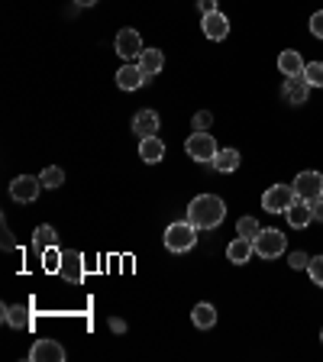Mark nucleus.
Wrapping results in <instances>:
<instances>
[{
	"label": "nucleus",
	"mask_w": 323,
	"mask_h": 362,
	"mask_svg": "<svg viewBox=\"0 0 323 362\" xmlns=\"http://www.w3.org/2000/svg\"><path fill=\"white\" fill-rule=\"evenodd\" d=\"M223 217H227V204L217 194H197L194 201L187 204V220L197 230H217L223 223Z\"/></svg>",
	"instance_id": "obj_1"
},
{
	"label": "nucleus",
	"mask_w": 323,
	"mask_h": 362,
	"mask_svg": "<svg viewBox=\"0 0 323 362\" xmlns=\"http://www.w3.org/2000/svg\"><path fill=\"white\" fill-rule=\"evenodd\" d=\"M197 233H201V230H197L191 220H175V223L165 230V249H168V253H191L197 243Z\"/></svg>",
	"instance_id": "obj_2"
},
{
	"label": "nucleus",
	"mask_w": 323,
	"mask_h": 362,
	"mask_svg": "<svg viewBox=\"0 0 323 362\" xmlns=\"http://www.w3.org/2000/svg\"><path fill=\"white\" fill-rule=\"evenodd\" d=\"M185 149H187V155H191V159L194 162H204V165H210L213 159H217V139H213L210 133H201V130H194V133L187 136V143H185Z\"/></svg>",
	"instance_id": "obj_3"
},
{
	"label": "nucleus",
	"mask_w": 323,
	"mask_h": 362,
	"mask_svg": "<svg viewBox=\"0 0 323 362\" xmlns=\"http://www.w3.org/2000/svg\"><path fill=\"white\" fill-rule=\"evenodd\" d=\"M285 246H288V239H285L281 230H262V233L252 239V249L259 259H278V256L285 253Z\"/></svg>",
	"instance_id": "obj_4"
},
{
	"label": "nucleus",
	"mask_w": 323,
	"mask_h": 362,
	"mask_svg": "<svg viewBox=\"0 0 323 362\" xmlns=\"http://www.w3.org/2000/svg\"><path fill=\"white\" fill-rule=\"evenodd\" d=\"M294 197H298V194H294V185H272L262 194V207L268 214H278V211L285 214L291 204H294Z\"/></svg>",
	"instance_id": "obj_5"
},
{
	"label": "nucleus",
	"mask_w": 323,
	"mask_h": 362,
	"mask_svg": "<svg viewBox=\"0 0 323 362\" xmlns=\"http://www.w3.org/2000/svg\"><path fill=\"white\" fill-rule=\"evenodd\" d=\"M39 191H43V181L33 175H20L10 181V197L20 204H33L36 197H39Z\"/></svg>",
	"instance_id": "obj_6"
},
{
	"label": "nucleus",
	"mask_w": 323,
	"mask_h": 362,
	"mask_svg": "<svg viewBox=\"0 0 323 362\" xmlns=\"http://www.w3.org/2000/svg\"><path fill=\"white\" fill-rule=\"evenodd\" d=\"M294 194L304 197V201H317V197H323V175L320 172H301V175L294 178Z\"/></svg>",
	"instance_id": "obj_7"
},
{
	"label": "nucleus",
	"mask_w": 323,
	"mask_h": 362,
	"mask_svg": "<svg viewBox=\"0 0 323 362\" xmlns=\"http://www.w3.org/2000/svg\"><path fill=\"white\" fill-rule=\"evenodd\" d=\"M143 36L136 33V29H120L117 33V55L123 62H129V59H139L143 55Z\"/></svg>",
	"instance_id": "obj_8"
},
{
	"label": "nucleus",
	"mask_w": 323,
	"mask_h": 362,
	"mask_svg": "<svg viewBox=\"0 0 323 362\" xmlns=\"http://www.w3.org/2000/svg\"><path fill=\"white\" fill-rule=\"evenodd\" d=\"M62 278H65V281H69V285H81V281H85V256L78 253H65L62 256V272H59Z\"/></svg>",
	"instance_id": "obj_9"
},
{
	"label": "nucleus",
	"mask_w": 323,
	"mask_h": 362,
	"mask_svg": "<svg viewBox=\"0 0 323 362\" xmlns=\"http://www.w3.org/2000/svg\"><path fill=\"white\" fill-rule=\"evenodd\" d=\"M201 29H204V36L210 39V43H220V39H227V33H230V20H227V13H207V17H201Z\"/></svg>",
	"instance_id": "obj_10"
},
{
	"label": "nucleus",
	"mask_w": 323,
	"mask_h": 362,
	"mask_svg": "<svg viewBox=\"0 0 323 362\" xmlns=\"http://www.w3.org/2000/svg\"><path fill=\"white\" fill-rule=\"evenodd\" d=\"M285 217H288V223L294 230H304L314 223V214H310V201H304V197H294V204H291L288 211H285Z\"/></svg>",
	"instance_id": "obj_11"
},
{
	"label": "nucleus",
	"mask_w": 323,
	"mask_h": 362,
	"mask_svg": "<svg viewBox=\"0 0 323 362\" xmlns=\"http://www.w3.org/2000/svg\"><path fill=\"white\" fill-rule=\"evenodd\" d=\"M29 359L33 362H62L65 359V349L55 340H39V343L29 349Z\"/></svg>",
	"instance_id": "obj_12"
},
{
	"label": "nucleus",
	"mask_w": 323,
	"mask_h": 362,
	"mask_svg": "<svg viewBox=\"0 0 323 362\" xmlns=\"http://www.w3.org/2000/svg\"><path fill=\"white\" fill-rule=\"evenodd\" d=\"M3 320L13 330H29L33 327V311L26 304H3Z\"/></svg>",
	"instance_id": "obj_13"
},
{
	"label": "nucleus",
	"mask_w": 323,
	"mask_h": 362,
	"mask_svg": "<svg viewBox=\"0 0 323 362\" xmlns=\"http://www.w3.org/2000/svg\"><path fill=\"white\" fill-rule=\"evenodd\" d=\"M278 71L285 78H301L304 75V59H301V52H294V49H285L278 55Z\"/></svg>",
	"instance_id": "obj_14"
},
{
	"label": "nucleus",
	"mask_w": 323,
	"mask_h": 362,
	"mask_svg": "<svg viewBox=\"0 0 323 362\" xmlns=\"http://www.w3.org/2000/svg\"><path fill=\"white\" fill-rule=\"evenodd\" d=\"M133 130H136L139 139L159 136V113H155V110H139L136 117H133Z\"/></svg>",
	"instance_id": "obj_15"
},
{
	"label": "nucleus",
	"mask_w": 323,
	"mask_h": 362,
	"mask_svg": "<svg viewBox=\"0 0 323 362\" xmlns=\"http://www.w3.org/2000/svg\"><path fill=\"white\" fill-rule=\"evenodd\" d=\"M117 85L123 88V91H139V88L145 85V75L139 65H123L117 71Z\"/></svg>",
	"instance_id": "obj_16"
},
{
	"label": "nucleus",
	"mask_w": 323,
	"mask_h": 362,
	"mask_svg": "<svg viewBox=\"0 0 323 362\" xmlns=\"http://www.w3.org/2000/svg\"><path fill=\"white\" fill-rule=\"evenodd\" d=\"M281 94H285V101L288 104H307V97H310V85H307L304 78H288L285 88H281Z\"/></svg>",
	"instance_id": "obj_17"
},
{
	"label": "nucleus",
	"mask_w": 323,
	"mask_h": 362,
	"mask_svg": "<svg viewBox=\"0 0 323 362\" xmlns=\"http://www.w3.org/2000/svg\"><path fill=\"white\" fill-rule=\"evenodd\" d=\"M252 239H246V236H236L230 246H227V259L233 262V265H243V262L252 259Z\"/></svg>",
	"instance_id": "obj_18"
},
{
	"label": "nucleus",
	"mask_w": 323,
	"mask_h": 362,
	"mask_svg": "<svg viewBox=\"0 0 323 362\" xmlns=\"http://www.w3.org/2000/svg\"><path fill=\"white\" fill-rule=\"evenodd\" d=\"M139 159L149 162V165L162 162V159H165V143H162L159 136H145L143 143H139Z\"/></svg>",
	"instance_id": "obj_19"
},
{
	"label": "nucleus",
	"mask_w": 323,
	"mask_h": 362,
	"mask_svg": "<svg viewBox=\"0 0 323 362\" xmlns=\"http://www.w3.org/2000/svg\"><path fill=\"white\" fill-rule=\"evenodd\" d=\"M136 65L143 68V75H145V78H152V75H159L162 68H165V55H162L159 49H145L143 55L136 59Z\"/></svg>",
	"instance_id": "obj_20"
},
{
	"label": "nucleus",
	"mask_w": 323,
	"mask_h": 362,
	"mask_svg": "<svg viewBox=\"0 0 323 362\" xmlns=\"http://www.w3.org/2000/svg\"><path fill=\"white\" fill-rule=\"evenodd\" d=\"M191 320H194V327L210 330L213 323H217V307H213V304H207V301H201L194 311H191Z\"/></svg>",
	"instance_id": "obj_21"
},
{
	"label": "nucleus",
	"mask_w": 323,
	"mask_h": 362,
	"mask_svg": "<svg viewBox=\"0 0 323 362\" xmlns=\"http://www.w3.org/2000/svg\"><path fill=\"white\" fill-rule=\"evenodd\" d=\"M210 165L220 172V175H230V172L239 169V152L236 149H220V152H217V159H213Z\"/></svg>",
	"instance_id": "obj_22"
},
{
	"label": "nucleus",
	"mask_w": 323,
	"mask_h": 362,
	"mask_svg": "<svg viewBox=\"0 0 323 362\" xmlns=\"http://www.w3.org/2000/svg\"><path fill=\"white\" fill-rule=\"evenodd\" d=\"M55 239H59V233H55L49 223H43V227L33 233V246L39 249V253H43V249H49V246H55Z\"/></svg>",
	"instance_id": "obj_23"
},
{
	"label": "nucleus",
	"mask_w": 323,
	"mask_h": 362,
	"mask_svg": "<svg viewBox=\"0 0 323 362\" xmlns=\"http://www.w3.org/2000/svg\"><path fill=\"white\" fill-rule=\"evenodd\" d=\"M39 256H43V269L45 272H62V256L65 253H62L59 246H49V249H43Z\"/></svg>",
	"instance_id": "obj_24"
},
{
	"label": "nucleus",
	"mask_w": 323,
	"mask_h": 362,
	"mask_svg": "<svg viewBox=\"0 0 323 362\" xmlns=\"http://www.w3.org/2000/svg\"><path fill=\"white\" fill-rule=\"evenodd\" d=\"M301 78H304L310 88H323V62H307Z\"/></svg>",
	"instance_id": "obj_25"
},
{
	"label": "nucleus",
	"mask_w": 323,
	"mask_h": 362,
	"mask_svg": "<svg viewBox=\"0 0 323 362\" xmlns=\"http://www.w3.org/2000/svg\"><path fill=\"white\" fill-rule=\"evenodd\" d=\"M39 181H43V188H62V181H65V172H62L59 165H49V169H43Z\"/></svg>",
	"instance_id": "obj_26"
},
{
	"label": "nucleus",
	"mask_w": 323,
	"mask_h": 362,
	"mask_svg": "<svg viewBox=\"0 0 323 362\" xmlns=\"http://www.w3.org/2000/svg\"><path fill=\"white\" fill-rule=\"evenodd\" d=\"M236 233H239V236H246V239H255V236L262 233V227H259V220H255V217H239Z\"/></svg>",
	"instance_id": "obj_27"
},
{
	"label": "nucleus",
	"mask_w": 323,
	"mask_h": 362,
	"mask_svg": "<svg viewBox=\"0 0 323 362\" xmlns=\"http://www.w3.org/2000/svg\"><path fill=\"white\" fill-rule=\"evenodd\" d=\"M307 275H310V281H314V285L323 288V256H314V259H310V265H307Z\"/></svg>",
	"instance_id": "obj_28"
},
{
	"label": "nucleus",
	"mask_w": 323,
	"mask_h": 362,
	"mask_svg": "<svg viewBox=\"0 0 323 362\" xmlns=\"http://www.w3.org/2000/svg\"><path fill=\"white\" fill-rule=\"evenodd\" d=\"M210 123H213V113H210V110H201V113H194V120H191V127L201 130V133H204V130H210Z\"/></svg>",
	"instance_id": "obj_29"
},
{
	"label": "nucleus",
	"mask_w": 323,
	"mask_h": 362,
	"mask_svg": "<svg viewBox=\"0 0 323 362\" xmlns=\"http://www.w3.org/2000/svg\"><path fill=\"white\" fill-rule=\"evenodd\" d=\"M310 33H314L317 39H323V10H317L314 17H310Z\"/></svg>",
	"instance_id": "obj_30"
},
{
	"label": "nucleus",
	"mask_w": 323,
	"mask_h": 362,
	"mask_svg": "<svg viewBox=\"0 0 323 362\" xmlns=\"http://www.w3.org/2000/svg\"><path fill=\"white\" fill-rule=\"evenodd\" d=\"M291 269H307V265H310V256L307 253H291Z\"/></svg>",
	"instance_id": "obj_31"
},
{
	"label": "nucleus",
	"mask_w": 323,
	"mask_h": 362,
	"mask_svg": "<svg viewBox=\"0 0 323 362\" xmlns=\"http://www.w3.org/2000/svg\"><path fill=\"white\" fill-rule=\"evenodd\" d=\"M197 10H201V17H207V13H217V0H197Z\"/></svg>",
	"instance_id": "obj_32"
},
{
	"label": "nucleus",
	"mask_w": 323,
	"mask_h": 362,
	"mask_svg": "<svg viewBox=\"0 0 323 362\" xmlns=\"http://www.w3.org/2000/svg\"><path fill=\"white\" fill-rule=\"evenodd\" d=\"M310 214H314L317 223H323V197H317V201H310Z\"/></svg>",
	"instance_id": "obj_33"
},
{
	"label": "nucleus",
	"mask_w": 323,
	"mask_h": 362,
	"mask_svg": "<svg viewBox=\"0 0 323 362\" xmlns=\"http://www.w3.org/2000/svg\"><path fill=\"white\" fill-rule=\"evenodd\" d=\"M3 249H17V239H13V233L7 230V223H3Z\"/></svg>",
	"instance_id": "obj_34"
},
{
	"label": "nucleus",
	"mask_w": 323,
	"mask_h": 362,
	"mask_svg": "<svg viewBox=\"0 0 323 362\" xmlns=\"http://www.w3.org/2000/svg\"><path fill=\"white\" fill-rule=\"evenodd\" d=\"M110 327L117 330V333H123V330H127V323H123V320H110Z\"/></svg>",
	"instance_id": "obj_35"
},
{
	"label": "nucleus",
	"mask_w": 323,
	"mask_h": 362,
	"mask_svg": "<svg viewBox=\"0 0 323 362\" xmlns=\"http://www.w3.org/2000/svg\"><path fill=\"white\" fill-rule=\"evenodd\" d=\"M75 4H81V7H91V4H97V0H75Z\"/></svg>",
	"instance_id": "obj_36"
},
{
	"label": "nucleus",
	"mask_w": 323,
	"mask_h": 362,
	"mask_svg": "<svg viewBox=\"0 0 323 362\" xmlns=\"http://www.w3.org/2000/svg\"><path fill=\"white\" fill-rule=\"evenodd\" d=\"M320 340H323V330H320Z\"/></svg>",
	"instance_id": "obj_37"
}]
</instances>
